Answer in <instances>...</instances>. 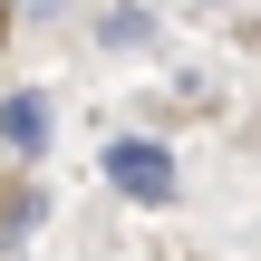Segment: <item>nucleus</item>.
Segmentation results:
<instances>
[{"instance_id":"1","label":"nucleus","mask_w":261,"mask_h":261,"mask_svg":"<svg viewBox=\"0 0 261 261\" xmlns=\"http://www.w3.org/2000/svg\"><path fill=\"white\" fill-rule=\"evenodd\" d=\"M107 184H116L126 203H174L184 174H174V155H165L155 136H116V145H107Z\"/></svg>"},{"instance_id":"2","label":"nucleus","mask_w":261,"mask_h":261,"mask_svg":"<svg viewBox=\"0 0 261 261\" xmlns=\"http://www.w3.org/2000/svg\"><path fill=\"white\" fill-rule=\"evenodd\" d=\"M48 126H58L48 97H10V107H0V145H10V155H48Z\"/></svg>"},{"instance_id":"3","label":"nucleus","mask_w":261,"mask_h":261,"mask_svg":"<svg viewBox=\"0 0 261 261\" xmlns=\"http://www.w3.org/2000/svg\"><path fill=\"white\" fill-rule=\"evenodd\" d=\"M29 223H39V194H29V184H0V252H19Z\"/></svg>"}]
</instances>
